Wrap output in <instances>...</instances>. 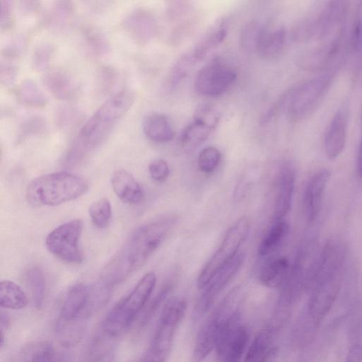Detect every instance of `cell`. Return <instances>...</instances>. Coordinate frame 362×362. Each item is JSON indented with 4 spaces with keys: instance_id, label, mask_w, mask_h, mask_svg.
<instances>
[{
    "instance_id": "6da1fadb",
    "label": "cell",
    "mask_w": 362,
    "mask_h": 362,
    "mask_svg": "<svg viewBox=\"0 0 362 362\" xmlns=\"http://www.w3.org/2000/svg\"><path fill=\"white\" fill-rule=\"evenodd\" d=\"M177 220V215L167 214L136 228L103 269L100 281L111 288L141 267L164 242Z\"/></svg>"
},
{
    "instance_id": "7a4b0ae2",
    "label": "cell",
    "mask_w": 362,
    "mask_h": 362,
    "mask_svg": "<svg viewBox=\"0 0 362 362\" xmlns=\"http://www.w3.org/2000/svg\"><path fill=\"white\" fill-rule=\"evenodd\" d=\"M134 99L133 91L124 90L102 104L80 129L67 153L66 162L73 164L80 161L105 140L118 121L131 108Z\"/></svg>"
},
{
    "instance_id": "3957f363",
    "label": "cell",
    "mask_w": 362,
    "mask_h": 362,
    "mask_svg": "<svg viewBox=\"0 0 362 362\" xmlns=\"http://www.w3.org/2000/svg\"><path fill=\"white\" fill-rule=\"evenodd\" d=\"M88 189L83 177L61 171L35 177L26 188L28 202L35 206H52L76 199Z\"/></svg>"
},
{
    "instance_id": "277c9868",
    "label": "cell",
    "mask_w": 362,
    "mask_h": 362,
    "mask_svg": "<svg viewBox=\"0 0 362 362\" xmlns=\"http://www.w3.org/2000/svg\"><path fill=\"white\" fill-rule=\"evenodd\" d=\"M156 283L153 272L146 273L134 288L119 300L105 317L101 327L103 337L119 336L144 309Z\"/></svg>"
},
{
    "instance_id": "5b68a950",
    "label": "cell",
    "mask_w": 362,
    "mask_h": 362,
    "mask_svg": "<svg viewBox=\"0 0 362 362\" xmlns=\"http://www.w3.org/2000/svg\"><path fill=\"white\" fill-rule=\"evenodd\" d=\"M241 288L231 289L202 323L195 339L192 362H202L215 349L216 343L235 315L239 312Z\"/></svg>"
},
{
    "instance_id": "8992f818",
    "label": "cell",
    "mask_w": 362,
    "mask_h": 362,
    "mask_svg": "<svg viewBox=\"0 0 362 362\" xmlns=\"http://www.w3.org/2000/svg\"><path fill=\"white\" fill-rule=\"evenodd\" d=\"M187 308L185 300L176 296L165 304L149 346L137 362H166L177 328Z\"/></svg>"
},
{
    "instance_id": "52a82bcc",
    "label": "cell",
    "mask_w": 362,
    "mask_h": 362,
    "mask_svg": "<svg viewBox=\"0 0 362 362\" xmlns=\"http://www.w3.org/2000/svg\"><path fill=\"white\" fill-rule=\"evenodd\" d=\"M329 74L303 82L287 91L275 108H283L287 117L296 122L310 115L325 95L332 82Z\"/></svg>"
},
{
    "instance_id": "ba28073f",
    "label": "cell",
    "mask_w": 362,
    "mask_h": 362,
    "mask_svg": "<svg viewBox=\"0 0 362 362\" xmlns=\"http://www.w3.org/2000/svg\"><path fill=\"white\" fill-rule=\"evenodd\" d=\"M250 221L247 216L237 220L227 230L218 249L203 267L197 279V287L204 289L214 276L237 255L250 231Z\"/></svg>"
},
{
    "instance_id": "9c48e42d",
    "label": "cell",
    "mask_w": 362,
    "mask_h": 362,
    "mask_svg": "<svg viewBox=\"0 0 362 362\" xmlns=\"http://www.w3.org/2000/svg\"><path fill=\"white\" fill-rule=\"evenodd\" d=\"M83 228L81 219L76 218L64 223L47 236L45 245L50 253L67 263L79 264L84 255L80 246Z\"/></svg>"
},
{
    "instance_id": "30bf717a",
    "label": "cell",
    "mask_w": 362,
    "mask_h": 362,
    "mask_svg": "<svg viewBox=\"0 0 362 362\" xmlns=\"http://www.w3.org/2000/svg\"><path fill=\"white\" fill-rule=\"evenodd\" d=\"M237 72L219 59L205 64L197 73L194 81L197 91L205 96H218L235 82Z\"/></svg>"
},
{
    "instance_id": "8fae6325",
    "label": "cell",
    "mask_w": 362,
    "mask_h": 362,
    "mask_svg": "<svg viewBox=\"0 0 362 362\" xmlns=\"http://www.w3.org/2000/svg\"><path fill=\"white\" fill-rule=\"evenodd\" d=\"M250 334L241 322L240 311L220 336L215 349L220 362H240L245 351Z\"/></svg>"
},
{
    "instance_id": "7c38bea8",
    "label": "cell",
    "mask_w": 362,
    "mask_h": 362,
    "mask_svg": "<svg viewBox=\"0 0 362 362\" xmlns=\"http://www.w3.org/2000/svg\"><path fill=\"white\" fill-rule=\"evenodd\" d=\"M245 258V252H238L214 276L197 300L194 311V316L199 317L210 309L219 293L239 271Z\"/></svg>"
},
{
    "instance_id": "4fadbf2b",
    "label": "cell",
    "mask_w": 362,
    "mask_h": 362,
    "mask_svg": "<svg viewBox=\"0 0 362 362\" xmlns=\"http://www.w3.org/2000/svg\"><path fill=\"white\" fill-rule=\"evenodd\" d=\"M341 274L319 280L313 284V291L308 304L313 319L320 321L329 312L338 294Z\"/></svg>"
},
{
    "instance_id": "5bb4252c",
    "label": "cell",
    "mask_w": 362,
    "mask_h": 362,
    "mask_svg": "<svg viewBox=\"0 0 362 362\" xmlns=\"http://www.w3.org/2000/svg\"><path fill=\"white\" fill-rule=\"evenodd\" d=\"M125 33L139 45L150 42L157 33V23L153 15L145 9H136L127 16L122 22Z\"/></svg>"
},
{
    "instance_id": "9a60e30c",
    "label": "cell",
    "mask_w": 362,
    "mask_h": 362,
    "mask_svg": "<svg viewBox=\"0 0 362 362\" xmlns=\"http://www.w3.org/2000/svg\"><path fill=\"white\" fill-rule=\"evenodd\" d=\"M296 182V173L289 163L281 165L278 177L277 192L275 197L272 220H283L290 211Z\"/></svg>"
},
{
    "instance_id": "2e32d148",
    "label": "cell",
    "mask_w": 362,
    "mask_h": 362,
    "mask_svg": "<svg viewBox=\"0 0 362 362\" xmlns=\"http://www.w3.org/2000/svg\"><path fill=\"white\" fill-rule=\"evenodd\" d=\"M331 172L321 170L308 182L303 194V207L307 219L313 221L320 211L323 194L330 178Z\"/></svg>"
},
{
    "instance_id": "e0dca14e",
    "label": "cell",
    "mask_w": 362,
    "mask_h": 362,
    "mask_svg": "<svg viewBox=\"0 0 362 362\" xmlns=\"http://www.w3.org/2000/svg\"><path fill=\"white\" fill-rule=\"evenodd\" d=\"M348 116L344 108L339 109L332 119L324 139V149L331 160L344 151L346 141Z\"/></svg>"
},
{
    "instance_id": "ac0fdd59",
    "label": "cell",
    "mask_w": 362,
    "mask_h": 362,
    "mask_svg": "<svg viewBox=\"0 0 362 362\" xmlns=\"http://www.w3.org/2000/svg\"><path fill=\"white\" fill-rule=\"evenodd\" d=\"M42 81L50 93L58 100H69L78 91L76 81L62 69L47 70L43 75Z\"/></svg>"
},
{
    "instance_id": "d6986e66",
    "label": "cell",
    "mask_w": 362,
    "mask_h": 362,
    "mask_svg": "<svg viewBox=\"0 0 362 362\" xmlns=\"http://www.w3.org/2000/svg\"><path fill=\"white\" fill-rule=\"evenodd\" d=\"M111 185L117 197L124 203L136 204L144 199L142 187L134 176L124 169H118L112 173Z\"/></svg>"
},
{
    "instance_id": "ffe728a7",
    "label": "cell",
    "mask_w": 362,
    "mask_h": 362,
    "mask_svg": "<svg viewBox=\"0 0 362 362\" xmlns=\"http://www.w3.org/2000/svg\"><path fill=\"white\" fill-rule=\"evenodd\" d=\"M67 356L51 343L36 341L26 346L15 362H66Z\"/></svg>"
},
{
    "instance_id": "44dd1931",
    "label": "cell",
    "mask_w": 362,
    "mask_h": 362,
    "mask_svg": "<svg viewBox=\"0 0 362 362\" xmlns=\"http://www.w3.org/2000/svg\"><path fill=\"white\" fill-rule=\"evenodd\" d=\"M227 33L228 21L226 19L218 20L202 35L189 54L198 62L219 45L226 37Z\"/></svg>"
},
{
    "instance_id": "7402d4cb",
    "label": "cell",
    "mask_w": 362,
    "mask_h": 362,
    "mask_svg": "<svg viewBox=\"0 0 362 362\" xmlns=\"http://www.w3.org/2000/svg\"><path fill=\"white\" fill-rule=\"evenodd\" d=\"M289 259L279 256L268 260L262 267L259 279L262 285L268 288H277L285 282L291 269Z\"/></svg>"
},
{
    "instance_id": "603a6c76",
    "label": "cell",
    "mask_w": 362,
    "mask_h": 362,
    "mask_svg": "<svg viewBox=\"0 0 362 362\" xmlns=\"http://www.w3.org/2000/svg\"><path fill=\"white\" fill-rule=\"evenodd\" d=\"M142 126L145 135L154 142H168L174 136L168 119L162 114L154 112L147 115L144 118Z\"/></svg>"
},
{
    "instance_id": "cb8c5ba5",
    "label": "cell",
    "mask_w": 362,
    "mask_h": 362,
    "mask_svg": "<svg viewBox=\"0 0 362 362\" xmlns=\"http://www.w3.org/2000/svg\"><path fill=\"white\" fill-rule=\"evenodd\" d=\"M17 101L22 105L32 108H42L48 98L38 85L31 79L22 81L15 90Z\"/></svg>"
},
{
    "instance_id": "d4e9b609",
    "label": "cell",
    "mask_w": 362,
    "mask_h": 362,
    "mask_svg": "<svg viewBox=\"0 0 362 362\" xmlns=\"http://www.w3.org/2000/svg\"><path fill=\"white\" fill-rule=\"evenodd\" d=\"M288 232L287 222L284 220L274 222L259 244V255L267 257L274 253L283 243Z\"/></svg>"
},
{
    "instance_id": "484cf974",
    "label": "cell",
    "mask_w": 362,
    "mask_h": 362,
    "mask_svg": "<svg viewBox=\"0 0 362 362\" xmlns=\"http://www.w3.org/2000/svg\"><path fill=\"white\" fill-rule=\"evenodd\" d=\"M28 304V298L23 289L9 280L0 282V305L3 308L21 310Z\"/></svg>"
},
{
    "instance_id": "4316f807",
    "label": "cell",
    "mask_w": 362,
    "mask_h": 362,
    "mask_svg": "<svg viewBox=\"0 0 362 362\" xmlns=\"http://www.w3.org/2000/svg\"><path fill=\"white\" fill-rule=\"evenodd\" d=\"M266 33L264 25L257 21L246 23L240 33V45L242 49L247 52H258Z\"/></svg>"
},
{
    "instance_id": "83f0119b",
    "label": "cell",
    "mask_w": 362,
    "mask_h": 362,
    "mask_svg": "<svg viewBox=\"0 0 362 362\" xmlns=\"http://www.w3.org/2000/svg\"><path fill=\"white\" fill-rule=\"evenodd\" d=\"M212 131L204 124L193 119L182 131L180 144L186 150H192L201 145Z\"/></svg>"
},
{
    "instance_id": "f1b7e54d",
    "label": "cell",
    "mask_w": 362,
    "mask_h": 362,
    "mask_svg": "<svg viewBox=\"0 0 362 362\" xmlns=\"http://www.w3.org/2000/svg\"><path fill=\"white\" fill-rule=\"evenodd\" d=\"M286 37V32L284 28H279L273 31H267L258 53L265 59H274L283 50Z\"/></svg>"
},
{
    "instance_id": "f546056e",
    "label": "cell",
    "mask_w": 362,
    "mask_h": 362,
    "mask_svg": "<svg viewBox=\"0 0 362 362\" xmlns=\"http://www.w3.org/2000/svg\"><path fill=\"white\" fill-rule=\"evenodd\" d=\"M272 339V332L271 329H264L260 331L250 345L244 362H260L271 349L269 346Z\"/></svg>"
},
{
    "instance_id": "4dcf8cb0",
    "label": "cell",
    "mask_w": 362,
    "mask_h": 362,
    "mask_svg": "<svg viewBox=\"0 0 362 362\" xmlns=\"http://www.w3.org/2000/svg\"><path fill=\"white\" fill-rule=\"evenodd\" d=\"M25 281L30 291L35 306L40 309L45 298V283L41 269L37 267L29 269L25 274Z\"/></svg>"
},
{
    "instance_id": "1f68e13d",
    "label": "cell",
    "mask_w": 362,
    "mask_h": 362,
    "mask_svg": "<svg viewBox=\"0 0 362 362\" xmlns=\"http://www.w3.org/2000/svg\"><path fill=\"white\" fill-rule=\"evenodd\" d=\"M93 224L98 228L108 227L112 221V205L108 199L103 197L94 202L88 209Z\"/></svg>"
},
{
    "instance_id": "d6a6232c",
    "label": "cell",
    "mask_w": 362,
    "mask_h": 362,
    "mask_svg": "<svg viewBox=\"0 0 362 362\" xmlns=\"http://www.w3.org/2000/svg\"><path fill=\"white\" fill-rule=\"evenodd\" d=\"M73 7L69 1H57L49 15V23L54 28H64L73 16Z\"/></svg>"
},
{
    "instance_id": "836d02e7",
    "label": "cell",
    "mask_w": 362,
    "mask_h": 362,
    "mask_svg": "<svg viewBox=\"0 0 362 362\" xmlns=\"http://www.w3.org/2000/svg\"><path fill=\"white\" fill-rule=\"evenodd\" d=\"M88 47L96 55H103L108 51L109 45L105 35L98 28L88 27L83 31Z\"/></svg>"
},
{
    "instance_id": "e575fe53",
    "label": "cell",
    "mask_w": 362,
    "mask_h": 362,
    "mask_svg": "<svg viewBox=\"0 0 362 362\" xmlns=\"http://www.w3.org/2000/svg\"><path fill=\"white\" fill-rule=\"evenodd\" d=\"M196 62L189 52L182 56L170 73L169 86L172 88L177 85L188 74Z\"/></svg>"
},
{
    "instance_id": "d590c367",
    "label": "cell",
    "mask_w": 362,
    "mask_h": 362,
    "mask_svg": "<svg viewBox=\"0 0 362 362\" xmlns=\"http://www.w3.org/2000/svg\"><path fill=\"white\" fill-rule=\"evenodd\" d=\"M54 53V47L49 43H42L37 45L32 54V66L37 71L47 70Z\"/></svg>"
},
{
    "instance_id": "8d00e7d4",
    "label": "cell",
    "mask_w": 362,
    "mask_h": 362,
    "mask_svg": "<svg viewBox=\"0 0 362 362\" xmlns=\"http://www.w3.org/2000/svg\"><path fill=\"white\" fill-rule=\"evenodd\" d=\"M221 158L220 151L214 146L204 148L198 156V167L201 172L209 174L218 166Z\"/></svg>"
},
{
    "instance_id": "74e56055",
    "label": "cell",
    "mask_w": 362,
    "mask_h": 362,
    "mask_svg": "<svg viewBox=\"0 0 362 362\" xmlns=\"http://www.w3.org/2000/svg\"><path fill=\"white\" fill-rule=\"evenodd\" d=\"M193 119L207 126L211 130L217 127L220 120V114L212 105L204 104L195 110Z\"/></svg>"
},
{
    "instance_id": "f35d334b",
    "label": "cell",
    "mask_w": 362,
    "mask_h": 362,
    "mask_svg": "<svg viewBox=\"0 0 362 362\" xmlns=\"http://www.w3.org/2000/svg\"><path fill=\"white\" fill-rule=\"evenodd\" d=\"M172 288L171 284H166L154 297L152 301L146 307L144 311L143 316L141 319V324H146L149 319L152 317L158 308L165 300Z\"/></svg>"
},
{
    "instance_id": "ab89813d",
    "label": "cell",
    "mask_w": 362,
    "mask_h": 362,
    "mask_svg": "<svg viewBox=\"0 0 362 362\" xmlns=\"http://www.w3.org/2000/svg\"><path fill=\"white\" fill-rule=\"evenodd\" d=\"M151 178L157 182H164L169 176L170 169L168 163L163 159H156L148 165Z\"/></svg>"
},
{
    "instance_id": "60d3db41",
    "label": "cell",
    "mask_w": 362,
    "mask_h": 362,
    "mask_svg": "<svg viewBox=\"0 0 362 362\" xmlns=\"http://www.w3.org/2000/svg\"><path fill=\"white\" fill-rule=\"evenodd\" d=\"M351 40L354 49L358 50L362 48V1L357 6Z\"/></svg>"
},
{
    "instance_id": "b9f144b4",
    "label": "cell",
    "mask_w": 362,
    "mask_h": 362,
    "mask_svg": "<svg viewBox=\"0 0 362 362\" xmlns=\"http://www.w3.org/2000/svg\"><path fill=\"white\" fill-rule=\"evenodd\" d=\"M10 59H5V62H1L0 66V81L2 85L8 86L13 83L17 76V67L11 62Z\"/></svg>"
},
{
    "instance_id": "7bdbcfd3",
    "label": "cell",
    "mask_w": 362,
    "mask_h": 362,
    "mask_svg": "<svg viewBox=\"0 0 362 362\" xmlns=\"http://www.w3.org/2000/svg\"><path fill=\"white\" fill-rule=\"evenodd\" d=\"M0 24L1 29H8L13 23V12L10 1H0Z\"/></svg>"
},
{
    "instance_id": "ee69618b",
    "label": "cell",
    "mask_w": 362,
    "mask_h": 362,
    "mask_svg": "<svg viewBox=\"0 0 362 362\" xmlns=\"http://www.w3.org/2000/svg\"><path fill=\"white\" fill-rule=\"evenodd\" d=\"M346 362H362V346L361 345L356 344L350 349Z\"/></svg>"
},
{
    "instance_id": "f6af8a7d",
    "label": "cell",
    "mask_w": 362,
    "mask_h": 362,
    "mask_svg": "<svg viewBox=\"0 0 362 362\" xmlns=\"http://www.w3.org/2000/svg\"><path fill=\"white\" fill-rule=\"evenodd\" d=\"M114 354L112 350L98 353L89 362H112Z\"/></svg>"
},
{
    "instance_id": "bcb514c9",
    "label": "cell",
    "mask_w": 362,
    "mask_h": 362,
    "mask_svg": "<svg viewBox=\"0 0 362 362\" xmlns=\"http://www.w3.org/2000/svg\"><path fill=\"white\" fill-rule=\"evenodd\" d=\"M279 354L278 347H272L260 362H277Z\"/></svg>"
},
{
    "instance_id": "7dc6e473",
    "label": "cell",
    "mask_w": 362,
    "mask_h": 362,
    "mask_svg": "<svg viewBox=\"0 0 362 362\" xmlns=\"http://www.w3.org/2000/svg\"><path fill=\"white\" fill-rule=\"evenodd\" d=\"M357 168L358 173L361 177H362V140L361 141L357 158Z\"/></svg>"
},
{
    "instance_id": "c3c4849f",
    "label": "cell",
    "mask_w": 362,
    "mask_h": 362,
    "mask_svg": "<svg viewBox=\"0 0 362 362\" xmlns=\"http://www.w3.org/2000/svg\"><path fill=\"white\" fill-rule=\"evenodd\" d=\"M1 329L8 327L9 324V317L6 313L1 311Z\"/></svg>"
}]
</instances>
